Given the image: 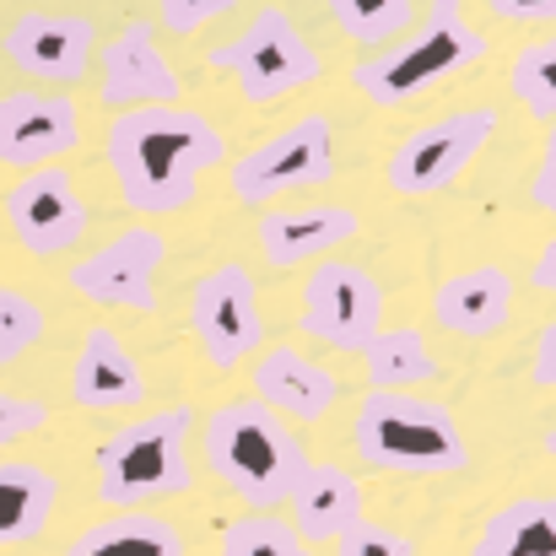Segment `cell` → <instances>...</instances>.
I'll return each mask as SVG.
<instances>
[{"mask_svg":"<svg viewBox=\"0 0 556 556\" xmlns=\"http://www.w3.org/2000/svg\"><path fill=\"white\" fill-rule=\"evenodd\" d=\"M470 556H556V492H530L503 503L481 525Z\"/></svg>","mask_w":556,"mask_h":556,"instance_id":"obj_22","label":"cell"},{"mask_svg":"<svg viewBox=\"0 0 556 556\" xmlns=\"http://www.w3.org/2000/svg\"><path fill=\"white\" fill-rule=\"evenodd\" d=\"M336 556H416L410 546V535H400V530H389V525H357L346 541H336Z\"/></svg>","mask_w":556,"mask_h":556,"instance_id":"obj_31","label":"cell"},{"mask_svg":"<svg viewBox=\"0 0 556 556\" xmlns=\"http://www.w3.org/2000/svg\"><path fill=\"white\" fill-rule=\"evenodd\" d=\"M60 503L54 470L33 459H0V546H27L49 530Z\"/></svg>","mask_w":556,"mask_h":556,"instance_id":"obj_21","label":"cell"},{"mask_svg":"<svg viewBox=\"0 0 556 556\" xmlns=\"http://www.w3.org/2000/svg\"><path fill=\"white\" fill-rule=\"evenodd\" d=\"M486 5H492V16L519 22V27H546V22H556V0H486Z\"/></svg>","mask_w":556,"mask_h":556,"instance_id":"obj_33","label":"cell"},{"mask_svg":"<svg viewBox=\"0 0 556 556\" xmlns=\"http://www.w3.org/2000/svg\"><path fill=\"white\" fill-rule=\"evenodd\" d=\"M211 65L222 76H232L249 103H276V98L319 81V49L281 5H260L238 38L211 49Z\"/></svg>","mask_w":556,"mask_h":556,"instance_id":"obj_6","label":"cell"},{"mask_svg":"<svg viewBox=\"0 0 556 556\" xmlns=\"http://www.w3.org/2000/svg\"><path fill=\"white\" fill-rule=\"evenodd\" d=\"M546 454H552V459H556V427H552V432H546Z\"/></svg>","mask_w":556,"mask_h":556,"instance_id":"obj_36","label":"cell"},{"mask_svg":"<svg viewBox=\"0 0 556 556\" xmlns=\"http://www.w3.org/2000/svg\"><path fill=\"white\" fill-rule=\"evenodd\" d=\"M336 179V141H330V119L325 114H303L287 130L265 136L260 147H249L243 157L227 163V189L238 205L270 211L281 194L298 189H319Z\"/></svg>","mask_w":556,"mask_h":556,"instance_id":"obj_7","label":"cell"},{"mask_svg":"<svg viewBox=\"0 0 556 556\" xmlns=\"http://www.w3.org/2000/svg\"><path fill=\"white\" fill-rule=\"evenodd\" d=\"M185 81L179 71L168 65V54L157 49V27L152 22H125V33L98 49V98L114 109V114H130V109H163V103H179Z\"/></svg>","mask_w":556,"mask_h":556,"instance_id":"obj_15","label":"cell"},{"mask_svg":"<svg viewBox=\"0 0 556 556\" xmlns=\"http://www.w3.org/2000/svg\"><path fill=\"white\" fill-rule=\"evenodd\" d=\"M5 60L33 76V81H54V87H76L87 81L92 71V54H98V33L87 16H71V11H22L5 38H0Z\"/></svg>","mask_w":556,"mask_h":556,"instance_id":"obj_14","label":"cell"},{"mask_svg":"<svg viewBox=\"0 0 556 556\" xmlns=\"http://www.w3.org/2000/svg\"><path fill=\"white\" fill-rule=\"evenodd\" d=\"M530 200L556 216V125L546 130V147H541V163H535V179H530Z\"/></svg>","mask_w":556,"mask_h":556,"instance_id":"obj_32","label":"cell"},{"mask_svg":"<svg viewBox=\"0 0 556 556\" xmlns=\"http://www.w3.org/2000/svg\"><path fill=\"white\" fill-rule=\"evenodd\" d=\"M325 5H330L336 27L352 43H363V49L394 43L410 27V16H416V0H325Z\"/></svg>","mask_w":556,"mask_h":556,"instance_id":"obj_25","label":"cell"},{"mask_svg":"<svg viewBox=\"0 0 556 556\" xmlns=\"http://www.w3.org/2000/svg\"><path fill=\"white\" fill-rule=\"evenodd\" d=\"M43 421H49V405H43V400L11 394V389L0 383V454H5L11 443H22L27 432H38Z\"/></svg>","mask_w":556,"mask_h":556,"instance_id":"obj_29","label":"cell"},{"mask_svg":"<svg viewBox=\"0 0 556 556\" xmlns=\"http://www.w3.org/2000/svg\"><path fill=\"white\" fill-rule=\"evenodd\" d=\"M205 465L211 476L243 497L254 514H270L292 497L298 476L308 470L303 438L260 400H227L205 416Z\"/></svg>","mask_w":556,"mask_h":556,"instance_id":"obj_3","label":"cell"},{"mask_svg":"<svg viewBox=\"0 0 556 556\" xmlns=\"http://www.w3.org/2000/svg\"><path fill=\"white\" fill-rule=\"evenodd\" d=\"M298 325L308 341L330 346V352H357L383 330V287L372 281L363 265L352 260H319L303 281V308Z\"/></svg>","mask_w":556,"mask_h":556,"instance_id":"obj_10","label":"cell"},{"mask_svg":"<svg viewBox=\"0 0 556 556\" xmlns=\"http://www.w3.org/2000/svg\"><path fill=\"white\" fill-rule=\"evenodd\" d=\"M103 163L119 179V200L136 216H174L194 200L200 179L227 163V136L179 103L114 114L103 136Z\"/></svg>","mask_w":556,"mask_h":556,"instance_id":"obj_1","label":"cell"},{"mask_svg":"<svg viewBox=\"0 0 556 556\" xmlns=\"http://www.w3.org/2000/svg\"><path fill=\"white\" fill-rule=\"evenodd\" d=\"M530 281H535L541 292H552V298H556V238L546 243V249H541V254H535V265H530Z\"/></svg>","mask_w":556,"mask_h":556,"instance_id":"obj_35","label":"cell"},{"mask_svg":"<svg viewBox=\"0 0 556 556\" xmlns=\"http://www.w3.org/2000/svg\"><path fill=\"white\" fill-rule=\"evenodd\" d=\"M216 556H314V546L276 514H243V519L222 525Z\"/></svg>","mask_w":556,"mask_h":556,"instance_id":"obj_27","label":"cell"},{"mask_svg":"<svg viewBox=\"0 0 556 556\" xmlns=\"http://www.w3.org/2000/svg\"><path fill=\"white\" fill-rule=\"evenodd\" d=\"M530 378L541 389H556V325H546L535 336V346H530Z\"/></svg>","mask_w":556,"mask_h":556,"instance_id":"obj_34","label":"cell"},{"mask_svg":"<svg viewBox=\"0 0 556 556\" xmlns=\"http://www.w3.org/2000/svg\"><path fill=\"white\" fill-rule=\"evenodd\" d=\"M49 319H43V303L16 292V287H0V368L22 363L38 341H43Z\"/></svg>","mask_w":556,"mask_h":556,"instance_id":"obj_28","label":"cell"},{"mask_svg":"<svg viewBox=\"0 0 556 556\" xmlns=\"http://www.w3.org/2000/svg\"><path fill=\"white\" fill-rule=\"evenodd\" d=\"M249 378H254V400L270 405L281 421H319L341 400V378L325 363H314L308 352H292V346L260 352Z\"/></svg>","mask_w":556,"mask_h":556,"instance_id":"obj_19","label":"cell"},{"mask_svg":"<svg viewBox=\"0 0 556 556\" xmlns=\"http://www.w3.org/2000/svg\"><path fill=\"white\" fill-rule=\"evenodd\" d=\"M292 530L314 541H346L363 525V481L336 459H308V470L292 486Z\"/></svg>","mask_w":556,"mask_h":556,"instance_id":"obj_20","label":"cell"},{"mask_svg":"<svg viewBox=\"0 0 556 556\" xmlns=\"http://www.w3.org/2000/svg\"><path fill=\"white\" fill-rule=\"evenodd\" d=\"M363 372H368V389H416V383H438L443 363L432 357L421 330L400 325V330H378L363 346Z\"/></svg>","mask_w":556,"mask_h":556,"instance_id":"obj_24","label":"cell"},{"mask_svg":"<svg viewBox=\"0 0 556 556\" xmlns=\"http://www.w3.org/2000/svg\"><path fill=\"white\" fill-rule=\"evenodd\" d=\"M519 281L503 265H465L438 281L432 292V325L459 336V341H492L514 319Z\"/></svg>","mask_w":556,"mask_h":556,"instance_id":"obj_16","label":"cell"},{"mask_svg":"<svg viewBox=\"0 0 556 556\" xmlns=\"http://www.w3.org/2000/svg\"><path fill=\"white\" fill-rule=\"evenodd\" d=\"M71 400L81 410H141L152 400V383L136 363V352L109 330V325H87L76 363H71Z\"/></svg>","mask_w":556,"mask_h":556,"instance_id":"obj_17","label":"cell"},{"mask_svg":"<svg viewBox=\"0 0 556 556\" xmlns=\"http://www.w3.org/2000/svg\"><path fill=\"white\" fill-rule=\"evenodd\" d=\"M508 92L535 114V119H552L556 125V27L546 38L525 43L508 65Z\"/></svg>","mask_w":556,"mask_h":556,"instance_id":"obj_26","label":"cell"},{"mask_svg":"<svg viewBox=\"0 0 556 556\" xmlns=\"http://www.w3.org/2000/svg\"><path fill=\"white\" fill-rule=\"evenodd\" d=\"M0 211H5L11 238L27 254H38V260H60V254H71L87 238V200H81V189L71 185L65 168L22 174L16 185L5 189Z\"/></svg>","mask_w":556,"mask_h":556,"instance_id":"obj_12","label":"cell"},{"mask_svg":"<svg viewBox=\"0 0 556 556\" xmlns=\"http://www.w3.org/2000/svg\"><path fill=\"white\" fill-rule=\"evenodd\" d=\"M492 136H497V109H454V114H443V119L410 130V136L389 152L383 179H389L394 194H405V200L443 194V189H454L470 174V163L486 152Z\"/></svg>","mask_w":556,"mask_h":556,"instance_id":"obj_8","label":"cell"},{"mask_svg":"<svg viewBox=\"0 0 556 556\" xmlns=\"http://www.w3.org/2000/svg\"><path fill=\"white\" fill-rule=\"evenodd\" d=\"M352 448L368 470L389 476H459L470 470V443L443 400L368 389L352 416Z\"/></svg>","mask_w":556,"mask_h":556,"instance_id":"obj_4","label":"cell"},{"mask_svg":"<svg viewBox=\"0 0 556 556\" xmlns=\"http://www.w3.org/2000/svg\"><path fill=\"white\" fill-rule=\"evenodd\" d=\"M232 11H238V0H157V16L168 33H200Z\"/></svg>","mask_w":556,"mask_h":556,"instance_id":"obj_30","label":"cell"},{"mask_svg":"<svg viewBox=\"0 0 556 556\" xmlns=\"http://www.w3.org/2000/svg\"><path fill=\"white\" fill-rule=\"evenodd\" d=\"M60 556H185V535L168 519L130 508V514H109L87 525Z\"/></svg>","mask_w":556,"mask_h":556,"instance_id":"obj_23","label":"cell"},{"mask_svg":"<svg viewBox=\"0 0 556 556\" xmlns=\"http://www.w3.org/2000/svg\"><path fill=\"white\" fill-rule=\"evenodd\" d=\"M189 336L216 372L243 368V357H254L265 346L260 287L243 265H211L189 287Z\"/></svg>","mask_w":556,"mask_h":556,"instance_id":"obj_9","label":"cell"},{"mask_svg":"<svg viewBox=\"0 0 556 556\" xmlns=\"http://www.w3.org/2000/svg\"><path fill=\"white\" fill-rule=\"evenodd\" d=\"M492 54V38L465 16L459 0H432L427 22L383 49H372L368 60L352 65V87L368 98L372 109H405L416 98H427L432 87L476 71Z\"/></svg>","mask_w":556,"mask_h":556,"instance_id":"obj_2","label":"cell"},{"mask_svg":"<svg viewBox=\"0 0 556 556\" xmlns=\"http://www.w3.org/2000/svg\"><path fill=\"white\" fill-rule=\"evenodd\" d=\"M81 147V109L71 92H0V168H54Z\"/></svg>","mask_w":556,"mask_h":556,"instance_id":"obj_13","label":"cell"},{"mask_svg":"<svg viewBox=\"0 0 556 556\" xmlns=\"http://www.w3.org/2000/svg\"><path fill=\"white\" fill-rule=\"evenodd\" d=\"M189 432H194V410L189 405L141 410L136 421L114 427L98 443V454H92L98 503H109L114 514H130V508H147V503L185 497L194 486Z\"/></svg>","mask_w":556,"mask_h":556,"instance_id":"obj_5","label":"cell"},{"mask_svg":"<svg viewBox=\"0 0 556 556\" xmlns=\"http://www.w3.org/2000/svg\"><path fill=\"white\" fill-rule=\"evenodd\" d=\"M168 260V238L147 222H130L125 232H114L109 243H98L92 254H81L71 265V292L98 303V308H130V314H152L157 308V270Z\"/></svg>","mask_w":556,"mask_h":556,"instance_id":"obj_11","label":"cell"},{"mask_svg":"<svg viewBox=\"0 0 556 556\" xmlns=\"http://www.w3.org/2000/svg\"><path fill=\"white\" fill-rule=\"evenodd\" d=\"M357 232H363V216L352 205H270L254 227L260 254L281 270L308 265V260H330Z\"/></svg>","mask_w":556,"mask_h":556,"instance_id":"obj_18","label":"cell"}]
</instances>
